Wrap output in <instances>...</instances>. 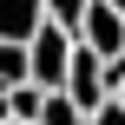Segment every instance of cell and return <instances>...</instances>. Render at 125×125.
<instances>
[{"mask_svg":"<svg viewBox=\"0 0 125 125\" xmlns=\"http://www.w3.org/2000/svg\"><path fill=\"white\" fill-rule=\"evenodd\" d=\"M119 112H125V92H119Z\"/></svg>","mask_w":125,"mask_h":125,"instance_id":"cell-9","label":"cell"},{"mask_svg":"<svg viewBox=\"0 0 125 125\" xmlns=\"http://www.w3.org/2000/svg\"><path fill=\"white\" fill-rule=\"evenodd\" d=\"M33 125H86V112H79L66 92H46V99H40V119H33Z\"/></svg>","mask_w":125,"mask_h":125,"instance_id":"cell-4","label":"cell"},{"mask_svg":"<svg viewBox=\"0 0 125 125\" xmlns=\"http://www.w3.org/2000/svg\"><path fill=\"white\" fill-rule=\"evenodd\" d=\"M66 66H73V33H66V26H40V33L26 40V73H33V86H40V92H59V86H66Z\"/></svg>","mask_w":125,"mask_h":125,"instance_id":"cell-1","label":"cell"},{"mask_svg":"<svg viewBox=\"0 0 125 125\" xmlns=\"http://www.w3.org/2000/svg\"><path fill=\"white\" fill-rule=\"evenodd\" d=\"M73 40L92 53V59H125V13H112L105 0H92L73 26Z\"/></svg>","mask_w":125,"mask_h":125,"instance_id":"cell-2","label":"cell"},{"mask_svg":"<svg viewBox=\"0 0 125 125\" xmlns=\"http://www.w3.org/2000/svg\"><path fill=\"white\" fill-rule=\"evenodd\" d=\"M40 26H46L40 0H0V46H26Z\"/></svg>","mask_w":125,"mask_h":125,"instance_id":"cell-3","label":"cell"},{"mask_svg":"<svg viewBox=\"0 0 125 125\" xmlns=\"http://www.w3.org/2000/svg\"><path fill=\"white\" fill-rule=\"evenodd\" d=\"M13 86H33V73H26V46H0V92H13Z\"/></svg>","mask_w":125,"mask_h":125,"instance_id":"cell-5","label":"cell"},{"mask_svg":"<svg viewBox=\"0 0 125 125\" xmlns=\"http://www.w3.org/2000/svg\"><path fill=\"white\" fill-rule=\"evenodd\" d=\"M105 7H112V13H125V0H105Z\"/></svg>","mask_w":125,"mask_h":125,"instance_id":"cell-8","label":"cell"},{"mask_svg":"<svg viewBox=\"0 0 125 125\" xmlns=\"http://www.w3.org/2000/svg\"><path fill=\"white\" fill-rule=\"evenodd\" d=\"M86 125H125V112H119V99H105V105H99V112H92Z\"/></svg>","mask_w":125,"mask_h":125,"instance_id":"cell-7","label":"cell"},{"mask_svg":"<svg viewBox=\"0 0 125 125\" xmlns=\"http://www.w3.org/2000/svg\"><path fill=\"white\" fill-rule=\"evenodd\" d=\"M86 7H92V0H40V13H46V26H66V33L79 26V13H86Z\"/></svg>","mask_w":125,"mask_h":125,"instance_id":"cell-6","label":"cell"}]
</instances>
